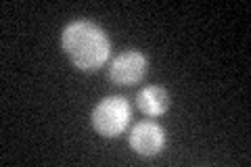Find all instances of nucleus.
<instances>
[{
    "label": "nucleus",
    "instance_id": "nucleus-3",
    "mask_svg": "<svg viewBox=\"0 0 251 167\" xmlns=\"http://www.w3.org/2000/svg\"><path fill=\"white\" fill-rule=\"evenodd\" d=\"M149 59L140 50H124L109 65V79L117 86H134L147 75Z\"/></svg>",
    "mask_w": 251,
    "mask_h": 167
},
{
    "label": "nucleus",
    "instance_id": "nucleus-4",
    "mask_svg": "<svg viewBox=\"0 0 251 167\" xmlns=\"http://www.w3.org/2000/svg\"><path fill=\"white\" fill-rule=\"evenodd\" d=\"M166 130L161 128L159 123L155 121H140L132 128L130 136H128V144L130 148L134 150L138 157H145V159H151L157 157L166 148Z\"/></svg>",
    "mask_w": 251,
    "mask_h": 167
},
{
    "label": "nucleus",
    "instance_id": "nucleus-2",
    "mask_svg": "<svg viewBox=\"0 0 251 167\" xmlns=\"http://www.w3.org/2000/svg\"><path fill=\"white\" fill-rule=\"evenodd\" d=\"M132 107L124 96H105L92 109L90 123L94 132L103 138H117L128 128Z\"/></svg>",
    "mask_w": 251,
    "mask_h": 167
},
{
    "label": "nucleus",
    "instance_id": "nucleus-1",
    "mask_svg": "<svg viewBox=\"0 0 251 167\" xmlns=\"http://www.w3.org/2000/svg\"><path fill=\"white\" fill-rule=\"evenodd\" d=\"M61 48L80 71H97L111 54V40L103 27L88 19H75L61 31Z\"/></svg>",
    "mask_w": 251,
    "mask_h": 167
},
{
    "label": "nucleus",
    "instance_id": "nucleus-5",
    "mask_svg": "<svg viewBox=\"0 0 251 167\" xmlns=\"http://www.w3.org/2000/svg\"><path fill=\"white\" fill-rule=\"evenodd\" d=\"M136 105L149 117H159L170 109V92L163 86H145L136 94Z\"/></svg>",
    "mask_w": 251,
    "mask_h": 167
}]
</instances>
